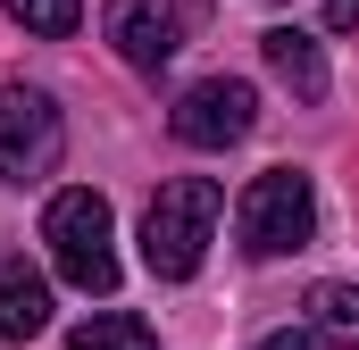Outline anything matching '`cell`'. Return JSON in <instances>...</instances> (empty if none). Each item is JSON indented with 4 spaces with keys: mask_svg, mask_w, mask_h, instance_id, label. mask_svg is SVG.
<instances>
[{
    "mask_svg": "<svg viewBox=\"0 0 359 350\" xmlns=\"http://www.w3.org/2000/svg\"><path fill=\"white\" fill-rule=\"evenodd\" d=\"M326 25L334 34H359V0H326Z\"/></svg>",
    "mask_w": 359,
    "mask_h": 350,
    "instance_id": "4fadbf2b",
    "label": "cell"
},
{
    "mask_svg": "<svg viewBox=\"0 0 359 350\" xmlns=\"http://www.w3.org/2000/svg\"><path fill=\"white\" fill-rule=\"evenodd\" d=\"M100 34H109L117 59L142 67V76H159V67L176 59V17L151 8V0H109V8H100Z\"/></svg>",
    "mask_w": 359,
    "mask_h": 350,
    "instance_id": "8992f818",
    "label": "cell"
},
{
    "mask_svg": "<svg viewBox=\"0 0 359 350\" xmlns=\"http://www.w3.org/2000/svg\"><path fill=\"white\" fill-rule=\"evenodd\" d=\"M309 334L334 350H359V284H318L309 292Z\"/></svg>",
    "mask_w": 359,
    "mask_h": 350,
    "instance_id": "9c48e42d",
    "label": "cell"
},
{
    "mask_svg": "<svg viewBox=\"0 0 359 350\" xmlns=\"http://www.w3.org/2000/svg\"><path fill=\"white\" fill-rule=\"evenodd\" d=\"M259 350H326V342H318L309 326H284V334H268V342H259Z\"/></svg>",
    "mask_w": 359,
    "mask_h": 350,
    "instance_id": "7c38bea8",
    "label": "cell"
},
{
    "mask_svg": "<svg viewBox=\"0 0 359 350\" xmlns=\"http://www.w3.org/2000/svg\"><path fill=\"white\" fill-rule=\"evenodd\" d=\"M259 125V92L243 84V76H209V84H192L176 100V117H168V134H176L184 150H226V142H243Z\"/></svg>",
    "mask_w": 359,
    "mask_h": 350,
    "instance_id": "5b68a950",
    "label": "cell"
},
{
    "mask_svg": "<svg viewBox=\"0 0 359 350\" xmlns=\"http://www.w3.org/2000/svg\"><path fill=\"white\" fill-rule=\"evenodd\" d=\"M67 159V117L34 84H0V183H42Z\"/></svg>",
    "mask_w": 359,
    "mask_h": 350,
    "instance_id": "277c9868",
    "label": "cell"
},
{
    "mask_svg": "<svg viewBox=\"0 0 359 350\" xmlns=\"http://www.w3.org/2000/svg\"><path fill=\"white\" fill-rule=\"evenodd\" d=\"M25 34H42V42H67L76 25H84V0H0Z\"/></svg>",
    "mask_w": 359,
    "mask_h": 350,
    "instance_id": "8fae6325",
    "label": "cell"
},
{
    "mask_svg": "<svg viewBox=\"0 0 359 350\" xmlns=\"http://www.w3.org/2000/svg\"><path fill=\"white\" fill-rule=\"evenodd\" d=\"M42 242H50V267L76 284V292H117V217L100 192H59L42 209Z\"/></svg>",
    "mask_w": 359,
    "mask_h": 350,
    "instance_id": "7a4b0ae2",
    "label": "cell"
},
{
    "mask_svg": "<svg viewBox=\"0 0 359 350\" xmlns=\"http://www.w3.org/2000/svg\"><path fill=\"white\" fill-rule=\"evenodd\" d=\"M42 326H50V284L25 259H8L0 267V342H34Z\"/></svg>",
    "mask_w": 359,
    "mask_h": 350,
    "instance_id": "ba28073f",
    "label": "cell"
},
{
    "mask_svg": "<svg viewBox=\"0 0 359 350\" xmlns=\"http://www.w3.org/2000/svg\"><path fill=\"white\" fill-rule=\"evenodd\" d=\"M217 209H226V192H217L209 175H176V183H159V200L142 209V267H151L159 284H192L201 259H209Z\"/></svg>",
    "mask_w": 359,
    "mask_h": 350,
    "instance_id": "6da1fadb",
    "label": "cell"
},
{
    "mask_svg": "<svg viewBox=\"0 0 359 350\" xmlns=\"http://www.w3.org/2000/svg\"><path fill=\"white\" fill-rule=\"evenodd\" d=\"M234 234H243V251H251V259L309 251V234H318V192H309V175H301V167L251 175V183H243V200H234Z\"/></svg>",
    "mask_w": 359,
    "mask_h": 350,
    "instance_id": "3957f363",
    "label": "cell"
},
{
    "mask_svg": "<svg viewBox=\"0 0 359 350\" xmlns=\"http://www.w3.org/2000/svg\"><path fill=\"white\" fill-rule=\"evenodd\" d=\"M67 350H159V334H151L134 309H100V317L76 326V342H67Z\"/></svg>",
    "mask_w": 359,
    "mask_h": 350,
    "instance_id": "30bf717a",
    "label": "cell"
},
{
    "mask_svg": "<svg viewBox=\"0 0 359 350\" xmlns=\"http://www.w3.org/2000/svg\"><path fill=\"white\" fill-rule=\"evenodd\" d=\"M259 59L276 67V84H292L301 100H326V50H318V34L268 25V34H259Z\"/></svg>",
    "mask_w": 359,
    "mask_h": 350,
    "instance_id": "52a82bcc",
    "label": "cell"
}]
</instances>
